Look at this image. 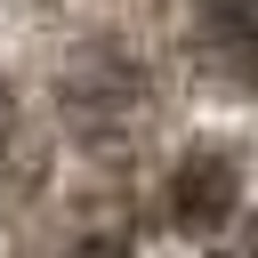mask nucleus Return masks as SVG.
Returning a JSON list of instances; mask_svg holds the SVG:
<instances>
[{"instance_id":"obj_1","label":"nucleus","mask_w":258,"mask_h":258,"mask_svg":"<svg viewBox=\"0 0 258 258\" xmlns=\"http://www.w3.org/2000/svg\"><path fill=\"white\" fill-rule=\"evenodd\" d=\"M194 48L226 89H258V0H194Z\"/></svg>"},{"instance_id":"obj_2","label":"nucleus","mask_w":258,"mask_h":258,"mask_svg":"<svg viewBox=\"0 0 258 258\" xmlns=\"http://www.w3.org/2000/svg\"><path fill=\"white\" fill-rule=\"evenodd\" d=\"M226 202H234V169H226V161H194V169H177V226H218Z\"/></svg>"},{"instance_id":"obj_3","label":"nucleus","mask_w":258,"mask_h":258,"mask_svg":"<svg viewBox=\"0 0 258 258\" xmlns=\"http://www.w3.org/2000/svg\"><path fill=\"white\" fill-rule=\"evenodd\" d=\"M81 258H121V250H113V242H97V250H81Z\"/></svg>"}]
</instances>
